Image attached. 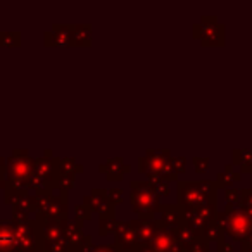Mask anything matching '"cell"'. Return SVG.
Listing matches in <instances>:
<instances>
[{"label": "cell", "mask_w": 252, "mask_h": 252, "mask_svg": "<svg viewBox=\"0 0 252 252\" xmlns=\"http://www.w3.org/2000/svg\"><path fill=\"white\" fill-rule=\"evenodd\" d=\"M133 195H131V200H133V209L138 211L140 214H144V211H149L152 216V211L158 206V195L156 192L147 185V183H133Z\"/></svg>", "instance_id": "obj_1"}, {"label": "cell", "mask_w": 252, "mask_h": 252, "mask_svg": "<svg viewBox=\"0 0 252 252\" xmlns=\"http://www.w3.org/2000/svg\"><path fill=\"white\" fill-rule=\"evenodd\" d=\"M19 238V230L12 228L9 224L2 223L0 224V252H12V249L18 245Z\"/></svg>", "instance_id": "obj_2"}, {"label": "cell", "mask_w": 252, "mask_h": 252, "mask_svg": "<svg viewBox=\"0 0 252 252\" xmlns=\"http://www.w3.org/2000/svg\"><path fill=\"white\" fill-rule=\"evenodd\" d=\"M90 252H118L114 247H111V245H100V247H94Z\"/></svg>", "instance_id": "obj_3"}]
</instances>
